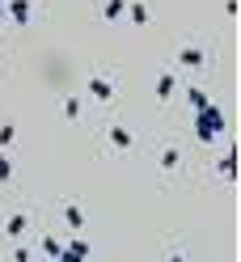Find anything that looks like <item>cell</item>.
I'll use <instances>...</instances> for the list:
<instances>
[{
	"label": "cell",
	"instance_id": "1",
	"mask_svg": "<svg viewBox=\"0 0 241 262\" xmlns=\"http://www.w3.org/2000/svg\"><path fill=\"white\" fill-rule=\"evenodd\" d=\"M195 136L203 140V144H216V136H224V114H220V106H199V119H195Z\"/></svg>",
	"mask_w": 241,
	"mask_h": 262
},
{
	"label": "cell",
	"instance_id": "2",
	"mask_svg": "<svg viewBox=\"0 0 241 262\" xmlns=\"http://www.w3.org/2000/svg\"><path fill=\"white\" fill-rule=\"evenodd\" d=\"M85 258H89V241H85V237H72V241L59 250L55 262H85Z\"/></svg>",
	"mask_w": 241,
	"mask_h": 262
},
{
	"label": "cell",
	"instance_id": "3",
	"mask_svg": "<svg viewBox=\"0 0 241 262\" xmlns=\"http://www.w3.org/2000/svg\"><path fill=\"white\" fill-rule=\"evenodd\" d=\"M89 93L98 97V102H110V97L119 93V85H115L110 76H89Z\"/></svg>",
	"mask_w": 241,
	"mask_h": 262
},
{
	"label": "cell",
	"instance_id": "4",
	"mask_svg": "<svg viewBox=\"0 0 241 262\" xmlns=\"http://www.w3.org/2000/svg\"><path fill=\"white\" fill-rule=\"evenodd\" d=\"M173 93H178V76H173V72H161V76H157V102H169Z\"/></svg>",
	"mask_w": 241,
	"mask_h": 262
},
{
	"label": "cell",
	"instance_id": "5",
	"mask_svg": "<svg viewBox=\"0 0 241 262\" xmlns=\"http://www.w3.org/2000/svg\"><path fill=\"white\" fill-rule=\"evenodd\" d=\"M178 63H182V68H203L207 55H203V47H182V51H178Z\"/></svg>",
	"mask_w": 241,
	"mask_h": 262
},
{
	"label": "cell",
	"instance_id": "6",
	"mask_svg": "<svg viewBox=\"0 0 241 262\" xmlns=\"http://www.w3.org/2000/svg\"><path fill=\"white\" fill-rule=\"evenodd\" d=\"M63 224H68L72 233H80V228H85V207H80V203H68V207H63Z\"/></svg>",
	"mask_w": 241,
	"mask_h": 262
},
{
	"label": "cell",
	"instance_id": "7",
	"mask_svg": "<svg viewBox=\"0 0 241 262\" xmlns=\"http://www.w3.org/2000/svg\"><path fill=\"white\" fill-rule=\"evenodd\" d=\"M5 9L17 26H30V0H5Z\"/></svg>",
	"mask_w": 241,
	"mask_h": 262
},
{
	"label": "cell",
	"instance_id": "8",
	"mask_svg": "<svg viewBox=\"0 0 241 262\" xmlns=\"http://www.w3.org/2000/svg\"><path fill=\"white\" fill-rule=\"evenodd\" d=\"M110 144H115V148H132V144H136V136H132V131H127V127H110Z\"/></svg>",
	"mask_w": 241,
	"mask_h": 262
},
{
	"label": "cell",
	"instance_id": "9",
	"mask_svg": "<svg viewBox=\"0 0 241 262\" xmlns=\"http://www.w3.org/2000/svg\"><path fill=\"white\" fill-rule=\"evenodd\" d=\"M102 17H106V21L127 17V0H106V5H102Z\"/></svg>",
	"mask_w": 241,
	"mask_h": 262
},
{
	"label": "cell",
	"instance_id": "10",
	"mask_svg": "<svg viewBox=\"0 0 241 262\" xmlns=\"http://www.w3.org/2000/svg\"><path fill=\"white\" fill-rule=\"evenodd\" d=\"M26 228H30V216H9V220H5V233H9L13 241H17V237L26 233Z\"/></svg>",
	"mask_w": 241,
	"mask_h": 262
},
{
	"label": "cell",
	"instance_id": "11",
	"mask_svg": "<svg viewBox=\"0 0 241 262\" xmlns=\"http://www.w3.org/2000/svg\"><path fill=\"white\" fill-rule=\"evenodd\" d=\"M127 17H132V26H148V5H127Z\"/></svg>",
	"mask_w": 241,
	"mask_h": 262
},
{
	"label": "cell",
	"instance_id": "12",
	"mask_svg": "<svg viewBox=\"0 0 241 262\" xmlns=\"http://www.w3.org/2000/svg\"><path fill=\"white\" fill-rule=\"evenodd\" d=\"M59 250H63V241H59V237H51V233H47V237H42V254H47V258L55 262V258H59Z\"/></svg>",
	"mask_w": 241,
	"mask_h": 262
},
{
	"label": "cell",
	"instance_id": "13",
	"mask_svg": "<svg viewBox=\"0 0 241 262\" xmlns=\"http://www.w3.org/2000/svg\"><path fill=\"white\" fill-rule=\"evenodd\" d=\"M63 119H68V123L80 119V97H63Z\"/></svg>",
	"mask_w": 241,
	"mask_h": 262
},
{
	"label": "cell",
	"instance_id": "14",
	"mask_svg": "<svg viewBox=\"0 0 241 262\" xmlns=\"http://www.w3.org/2000/svg\"><path fill=\"white\" fill-rule=\"evenodd\" d=\"M178 161H182L178 148H165V152H161V169H165V173H169V169H178Z\"/></svg>",
	"mask_w": 241,
	"mask_h": 262
},
{
	"label": "cell",
	"instance_id": "15",
	"mask_svg": "<svg viewBox=\"0 0 241 262\" xmlns=\"http://www.w3.org/2000/svg\"><path fill=\"white\" fill-rule=\"evenodd\" d=\"M220 173H224V178H237V152H224V161H220Z\"/></svg>",
	"mask_w": 241,
	"mask_h": 262
},
{
	"label": "cell",
	"instance_id": "16",
	"mask_svg": "<svg viewBox=\"0 0 241 262\" xmlns=\"http://www.w3.org/2000/svg\"><path fill=\"white\" fill-rule=\"evenodd\" d=\"M13 140H17V127H13V123H0V148H9Z\"/></svg>",
	"mask_w": 241,
	"mask_h": 262
},
{
	"label": "cell",
	"instance_id": "17",
	"mask_svg": "<svg viewBox=\"0 0 241 262\" xmlns=\"http://www.w3.org/2000/svg\"><path fill=\"white\" fill-rule=\"evenodd\" d=\"M0 182H13V161H9L5 148H0Z\"/></svg>",
	"mask_w": 241,
	"mask_h": 262
},
{
	"label": "cell",
	"instance_id": "18",
	"mask_svg": "<svg viewBox=\"0 0 241 262\" xmlns=\"http://www.w3.org/2000/svg\"><path fill=\"white\" fill-rule=\"evenodd\" d=\"M186 102L199 110V106H207V93H203V89H186Z\"/></svg>",
	"mask_w": 241,
	"mask_h": 262
},
{
	"label": "cell",
	"instance_id": "19",
	"mask_svg": "<svg viewBox=\"0 0 241 262\" xmlns=\"http://www.w3.org/2000/svg\"><path fill=\"white\" fill-rule=\"evenodd\" d=\"M13 262H30V250H21V245H17V250H13Z\"/></svg>",
	"mask_w": 241,
	"mask_h": 262
},
{
	"label": "cell",
	"instance_id": "20",
	"mask_svg": "<svg viewBox=\"0 0 241 262\" xmlns=\"http://www.w3.org/2000/svg\"><path fill=\"white\" fill-rule=\"evenodd\" d=\"M169 262H182V254H169Z\"/></svg>",
	"mask_w": 241,
	"mask_h": 262
},
{
	"label": "cell",
	"instance_id": "21",
	"mask_svg": "<svg viewBox=\"0 0 241 262\" xmlns=\"http://www.w3.org/2000/svg\"><path fill=\"white\" fill-rule=\"evenodd\" d=\"M0 9H5V0H0Z\"/></svg>",
	"mask_w": 241,
	"mask_h": 262
}]
</instances>
